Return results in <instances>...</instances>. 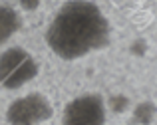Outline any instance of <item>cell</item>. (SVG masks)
I'll use <instances>...</instances> for the list:
<instances>
[{
	"mask_svg": "<svg viewBox=\"0 0 157 125\" xmlns=\"http://www.w3.org/2000/svg\"><path fill=\"white\" fill-rule=\"evenodd\" d=\"M38 76V62L24 48H8L0 54V87L20 89Z\"/></svg>",
	"mask_w": 157,
	"mask_h": 125,
	"instance_id": "2",
	"label": "cell"
},
{
	"mask_svg": "<svg viewBox=\"0 0 157 125\" xmlns=\"http://www.w3.org/2000/svg\"><path fill=\"white\" fill-rule=\"evenodd\" d=\"M107 24L100 8L88 0H70L52 18L46 30L48 48L62 60H78L101 48Z\"/></svg>",
	"mask_w": 157,
	"mask_h": 125,
	"instance_id": "1",
	"label": "cell"
},
{
	"mask_svg": "<svg viewBox=\"0 0 157 125\" xmlns=\"http://www.w3.org/2000/svg\"><path fill=\"white\" fill-rule=\"evenodd\" d=\"M40 4H42V0H20V6H22V10H26V12L36 10Z\"/></svg>",
	"mask_w": 157,
	"mask_h": 125,
	"instance_id": "6",
	"label": "cell"
},
{
	"mask_svg": "<svg viewBox=\"0 0 157 125\" xmlns=\"http://www.w3.org/2000/svg\"><path fill=\"white\" fill-rule=\"evenodd\" d=\"M105 109L98 95H82L66 105L62 125H104Z\"/></svg>",
	"mask_w": 157,
	"mask_h": 125,
	"instance_id": "4",
	"label": "cell"
},
{
	"mask_svg": "<svg viewBox=\"0 0 157 125\" xmlns=\"http://www.w3.org/2000/svg\"><path fill=\"white\" fill-rule=\"evenodd\" d=\"M22 26L20 14L12 6L0 4V44H6Z\"/></svg>",
	"mask_w": 157,
	"mask_h": 125,
	"instance_id": "5",
	"label": "cell"
},
{
	"mask_svg": "<svg viewBox=\"0 0 157 125\" xmlns=\"http://www.w3.org/2000/svg\"><path fill=\"white\" fill-rule=\"evenodd\" d=\"M54 115L52 101L42 93H28L14 99L6 109L8 125H42Z\"/></svg>",
	"mask_w": 157,
	"mask_h": 125,
	"instance_id": "3",
	"label": "cell"
}]
</instances>
